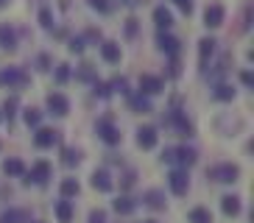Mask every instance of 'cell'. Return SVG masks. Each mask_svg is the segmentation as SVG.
Returning <instances> with one entry per match:
<instances>
[{
  "label": "cell",
  "instance_id": "7402d4cb",
  "mask_svg": "<svg viewBox=\"0 0 254 223\" xmlns=\"http://www.w3.org/2000/svg\"><path fill=\"white\" fill-rule=\"evenodd\" d=\"M134 207H137V204L128 198V195H120V198L112 204V209L118 212V215H131V212H134Z\"/></svg>",
  "mask_w": 254,
  "mask_h": 223
},
{
  "label": "cell",
  "instance_id": "5b68a950",
  "mask_svg": "<svg viewBox=\"0 0 254 223\" xmlns=\"http://www.w3.org/2000/svg\"><path fill=\"white\" fill-rule=\"evenodd\" d=\"M168 184H171L173 195H187V190H190V176H187V170L176 167V170H171V176H168Z\"/></svg>",
  "mask_w": 254,
  "mask_h": 223
},
{
  "label": "cell",
  "instance_id": "bcb514c9",
  "mask_svg": "<svg viewBox=\"0 0 254 223\" xmlns=\"http://www.w3.org/2000/svg\"><path fill=\"white\" fill-rule=\"evenodd\" d=\"M0 120H3V114H0Z\"/></svg>",
  "mask_w": 254,
  "mask_h": 223
},
{
  "label": "cell",
  "instance_id": "cb8c5ba5",
  "mask_svg": "<svg viewBox=\"0 0 254 223\" xmlns=\"http://www.w3.org/2000/svg\"><path fill=\"white\" fill-rule=\"evenodd\" d=\"M3 173H6V176H23L25 173L23 159H6V162H3Z\"/></svg>",
  "mask_w": 254,
  "mask_h": 223
},
{
  "label": "cell",
  "instance_id": "ab89813d",
  "mask_svg": "<svg viewBox=\"0 0 254 223\" xmlns=\"http://www.w3.org/2000/svg\"><path fill=\"white\" fill-rule=\"evenodd\" d=\"M173 3H176L185 14H190V11H193V0H173Z\"/></svg>",
  "mask_w": 254,
  "mask_h": 223
},
{
  "label": "cell",
  "instance_id": "5bb4252c",
  "mask_svg": "<svg viewBox=\"0 0 254 223\" xmlns=\"http://www.w3.org/2000/svg\"><path fill=\"white\" fill-rule=\"evenodd\" d=\"M157 42H159V51L168 53V56H176V53H179V39L171 37V34H159Z\"/></svg>",
  "mask_w": 254,
  "mask_h": 223
},
{
  "label": "cell",
  "instance_id": "83f0119b",
  "mask_svg": "<svg viewBox=\"0 0 254 223\" xmlns=\"http://www.w3.org/2000/svg\"><path fill=\"white\" fill-rule=\"evenodd\" d=\"M78 190H81V187H78L75 178H64V181H62V198H75Z\"/></svg>",
  "mask_w": 254,
  "mask_h": 223
},
{
  "label": "cell",
  "instance_id": "ba28073f",
  "mask_svg": "<svg viewBox=\"0 0 254 223\" xmlns=\"http://www.w3.org/2000/svg\"><path fill=\"white\" fill-rule=\"evenodd\" d=\"M157 142H159V134H157V128H154V126L137 128V145H140L142 151H151Z\"/></svg>",
  "mask_w": 254,
  "mask_h": 223
},
{
  "label": "cell",
  "instance_id": "277c9868",
  "mask_svg": "<svg viewBox=\"0 0 254 223\" xmlns=\"http://www.w3.org/2000/svg\"><path fill=\"white\" fill-rule=\"evenodd\" d=\"M28 84V75L20 70V67H6L0 70V87H25Z\"/></svg>",
  "mask_w": 254,
  "mask_h": 223
},
{
  "label": "cell",
  "instance_id": "7a4b0ae2",
  "mask_svg": "<svg viewBox=\"0 0 254 223\" xmlns=\"http://www.w3.org/2000/svg\"><path fill=\"white\" fill-rule=\"evenodd\" d=\"M207 176L212 178V181H218V184H232V181H238L240 178V167L238 165H232V162L215 165V167H209L207 170Z\"/></svg>",
  "mask_w": 254,
  "mask_h": 223
},
{
  "label": "cell",
  "instance_id": "60d3db41",
  "mask_svg": "<svg viewBox=\"0 0 254 223\" xmlns=\"http://www.w3.org/2000/svg\"><path fill=\"white\" fill-rule=\"evenodd\" d=\"M84 51V39H70V53H81Z\"/></svg>",
  "mask_w": 254,
  "mask_h": 223
},
{
  "label": "cell",
  "instance_id": "836d02e7",
  "mask_svg": "<svg viewBox=\"0 0 254 223\" xmlns=\"http://www.w3.org/2000/svg\"><path fill=\"white\" fill-rule=\"evenodd\" d=\"M39 22H42V28H53V14H51V8H42V11H39Z\"/></svg>",
  "mask_w": 254,
  "mask_h": 223
},
{
  "label": "cell",
  "instance_id": "e0dca14e",
  "mask_svg": "<svg viewBox=\"0 0 254 223\" xmlns=\"http://www.w3.org/2000/svg\"><path fill=\"white\" fill-rule=\"evenodd\" d=\"M154 22H157V28H165V31H168V28L173 25V14H171L165 6H157V8H154Z\"/></svg>",
  "mask_w": 254,
  "mask_h": 223
},
{
  "label": "cell",
  "instance_id": "9c48e42d",
  "mask_svg": "<svg viewBox=\"0 0 254 223\" xmlns=\"http://www.w3.org/2000/svg\"><path fill=\"white\" fill-rule=\"evenodd\" d=\"M48 109H51V114H56V117H64L70 112V101L62 92H51L48 95Z\"/></svg>",
  "mask_w": 254,
  "mask_h": 223
},
{
  "label": "cell",
  "instance_id": "7c38bea8",
  "mask_svg": "<svg viewBox=\"0 0 254 223\" xmlns=\"http://www.w3.org/2000/svg\"><path fill=\"white\" fill-rule=\"evenodd\" d=\"M90 184H92V190H98V193H112V176H109V173H106V170H95V173H92V181H90Z\"/></svg>",
  "mask_w": 254,
  "mask_h": 223
},
{
  "label": "cell",
  "instance_id": "30bf717a",
  "mask_svg": "<svg viewBox=\"0 0 254 223\" xmlns=\"http://www.w3.org/2000/svg\"><path fill=\"white\" fill-rule=\"evenodd\" d=\"M59 142V131L56 128H39L37 134H34V145L37 148H53Z\"/></svg>",
  "mask_w": 254,
  "mask_h": 223
},
{
  "label": "cell",
  "instance_id": "3957f363",
  "mask_svg": "<svg viewBox=\"0 0 254 223\" xmlns=\"http://www.w3.org/2000/svg\"><path fill=\"white\" fill-rule=\"evenodd\" d=\"M95 131H98V137H101L106 145H118V142H120V131L115 128V123H112L109 117H101V120H98V123H95Z\"/></svg>",
  "mask_w": 254,
  "mask_h": 223
},
{
  "label": "cell",
  "instance_id": "52a82bcc",
  "mask_svg": "<svg viewBox=\"0 0 254 223\" xmlns=\"http://www.w3.org/2000/svg\"><path fill=\"white\" fill-rule=\"evenodd\" d=\"M224 17H226V11L221 3H212V6L204 8V25L207 28H221L224 25Z\"/></svg>",
  "mask_w": 254,
  "mask_h": 223
},
{
  "label": "cell",
  "instance_id": "74e56055",
  "mask_svg": "<svg viewBox=\"0 0 254 223\" xmlns=\"http://www.w3.org/2000/svg\"><path fill=\"white\" fill-rule=\"evenodd\" d=\"M90 223H106V212H104V209H92V212H90Z\"/></svg>",
  "mask_w": 254,
  "mask_h": 223
},
{
  "label": "cell",
  "instance_id": "b9f144b4",
  "mask_svg": "<svg viewBox=\"0 0 254 223\" xmlns=\"http://www.w3.org/2000/svg\"><path fill=\"white\" fill-rule=\"evenodd\" d=\"M134 34H137V20L131 17V20L126 22V37H134Z\"/></svg>",
  "mask_w": 254,
  "mask_h": 223
},
{
  "label": "cell",
  "instance_id": "ffe728a7",
  "mask_svg": "<svg viewBox=\"0 0 254 223\" xmlns=\"http://www.w3.org/2000/svg\"><path fill=\"white\" fill-rule=\"evenodd\" d=\"M0 223H28V212L25 209H6L0 215Z\"/></svg>",
  "mask_w": 254,
  "mask_h": 223
},
{
  "label": "cell",
  "instance_id": "ac0fdd59",
  "mask_svg": "<svg viewBox=\"0 0 254 223\" xmlns=\"http://www.w3.org/2000/svg\"><path fill=\"white\" fill-rule=\"evenodd\" d=\"M215 39H201V42H198V53H201V70H207V61H209V56H212V53H215Z\"/></svg>",
  "mask_w": 254,
  "mask_h": 223
},
{
  "label": "cell",
  "instance_id": "d590c367",
  "mask_svg": "<svg viewBox=\"0 0 254 223\" xmlns=\"http://www.w3.org/2000/svg\"><path fill=\"white\" fill-rule=\"evenodd\" d=\"M95 95H98V98H109V95H112V89H109V84L95 81Z\"/></svg>",
  "mask_w": 254,
  "mask_h": 223
},
{
  "label": "cell",
  "instance_id": "4dcf8cb0",
  "mask_svg": "<svg viewBox=\"0 0 254 223\" xmlns=\"http://www.w3.org/2000/svg\"><path fill=\"white\" fill-rule=\"evenodd\" d=\"M131 109H137V112H151V104H148V98H142V95H137V98H131Z\"/></svg>",
  "mask_w": 254,
  "mask_h": 223
},
{
  "label": "cell",
  "instance_id": "4316f807",
  "mask_svg": "<svg viewBox=\"0 0 254 223\" xmlns=\"http://www.w3.org/2000/svg\"><path fill=\"white\" fill-rule=\"evenodd\" d=\"M62 162L67 165V167H75V165L81 162V151L78 148H64L62 151Z\"/></svg>",
  "mask_w": 254,
  "mask_h": 223
},
{
  "label": "cell",
  "instance_id": "7dc6e473",
  "mask_svg": "<svg viewBox=\"0 0 254 223\" xmlns=\"http://www.w3.org/2000/svg\"><path fill=\"white\" fill-rule=\"evenodd\" d=\"M34 223H39V221H34Z\"/></svg>",
  "mask_w": 254,
  "mask_h": 223
},
{
  "label": "cell",
  "instance_id": "d6a6232c",
  "mask_svg": "<svg viewBox=\"0 0 254 223\" xmlns=\"http://www.w3.org/2000/svg\"><path fill=\"white\" fill-rule=\"evenodd\" d=\"M70 78V64H59L56 67V84H64Z\"/></svg>",
  "mask_w": 254,
  "mask_h": 223
},
{
  "label": "cell",
  "instance_id": "7bdbcfd3",
  "mask_svg": "<svg viewBox=\"0 0 254 223\" xmlns=\"http://www.w3.org/2000/svg\"><path fill=\"white\" fill-rule=\"evenodd\" d=\"M240 78H243V84H246V87H252V84H254L252 73H243V75H240Z\"/></svg>",
  "mask_w": 254,
  "mask_h": 223
},
{
  "label": "cell",
  "instance_id": "d4e9b609",
  "mask_svg": "<svg viewBox=\"0 0 254 223\" xmlns=\"http://www.w3.org/2000/svg\"><path fill=\"white\" fill-rule=\"evenodd\" d=\"M23 120H25V126L28 128H37L39 123H42V112L34 109V106H28V109H23Z\"/></svg>",
  "mask_w": 254,
  "mask_h": 223
},
{
  "label": "cell",
  "instance_id": "e575fe53",
  "mask_svg": "<svg viewBox=\"0 0 254 223\" xmlns=\"http://www.w3.org/2000/svg\"><path fill=\"white\" fill-rule=\"evenodd\" d=\"M109 89H118L120 95H128V84H126V78H115V81L109 84Z\"/></svg>",
  "mask_w": 254,
  "mask_h": 223
},
{
  "label": "cell",
  "instance_id": "2e32d148",
  "mask_svg": "<svg viewBox=\"0 0 254 223\" xmlns=\"http://www.w3.org/2000/svg\"><path fill=\"white\" fill-rule=\"evenodd\" d=\"M101 56H104V61H109V64H118L120 61V45L118 42H104L101 45Z\"/></svg>",
  "mask_w": 254,
  "mask_h": 223
},
{
  "label": "cell",
  "instance_id": "f1b7e54d",
  "mask_svg": "<svg viewBox=\"0 0 254 223\" xmlns=\"http://www.w3.org/2000/svg\"><path fill=\"white\" fill-rule=\"evenodd\" d=\"M212 95H215V101H232L235 98V87L232 84H218Z\"/></svg>",
  "mask_w": 254,
  "mask_h": 223
},
{
  "label": "cell",
  "instance_id": "8992f818",
  "mask_svg": "<svg viewBox=\"0 0 254 223\" xmlns=\"http://www.w3.org/2000/svg\"><path fill=\"white\" fill-rule=\"evenodd\" d=\"M51 176H53V167L42 159V162H37L34 167H31V173H28V181L31 184H37V187H45L48 181H51Z\"/></svg>",
  "mask_w": 254,
  "mask_h": 223
},
{
  "label": "cell",
  "instance_id": "6da1fadb",
  "mask_svg": "<svg viewBox=\"0 0 254 223\" xmlns=\"http://www.w3.org/2000/svg\"><path fill=\"white\" fill-rule=\"evenodd\" d=\"M162 159L168 165H179L182 170H187L190 165H195V159H198V154H195L193 148H168L162 154Z\"/></svg>",
  "mask_w": 254,
  "mask_h": 223
},
{
  "label": "cell",
  "instance_id": "ee69618b",
  "mask_svg": "<svg viewBox=\"0 0 254 223\" xmlns=\"http://www.w3.org/2000/svg\"><path fill=\"white\" fill-rule=\"evenodd\" d=\"M6 3H8V0H0V8H6Z\"/></svg>",
  "mask_w": 254,
  "mask_h": 223
},
{
  "label": "cell",
  "instance_id": "44dd1931",
  "mask_svg": "<svg viewBox=\"0 0 254 223\" xmlns=\"http://www.w3.org/2000/svg\"><path fill=\"white\" fill-rule=\"evenodd\" d=\"M142 201L151 209H165V193H159V190H148V193L142 195Z\"/></svg>",
  "mask_w": 254,
  "mask_h": 223
},
{
  "label": "cell",
  "instance_id": "9a60e30c",
  "mask_svg": "<svg viewBox=\"0 0 254 223\" xmlns=\"http://www.w3.org/2000/svg\"><path fill=\"white\" fill-rule=\"evenodd\" d=\"M221 209H224L226 218L240 215V198L238 195H224V198H221Z\"/></svg>",
  "mask_w": 254,
  "mask_h": 223
},
{
  "label": "cell",
  "instance_id": "8d00e7d4",
  "mask_svg": "<svg viewBox=\"0 0 254 223\" xmlns=\"http://www.w3.org/2000/svg\"><path fill=\"white\" fill-rule=\"evenodd\" d=\"M37 70H39V73H48V70H51V56H45V53H42V56H39V59H37Z\"/></svg>",
  "mask_w": 254,
  "mask_h": 223
},
{
  "label": "cell",
  "instance_id": "f35d334b",
  "mask_svg": "<svg viewBox=\"0 0 254 223\" xmlns=\"http://www.w3.org/2000/svg\"><path fill=\"white\" fill-rule=\"evenodd\" d=\"M134 178H137V173H134V170H128L126 176H123V181H120V187H123V190H128V187L134 184Z\"/></svg>",
  "mask_w": 254,
  "mask_h": 223
},
{
  "label": "cell",
  "instance_id": "484cf974",
  "mask_svg": "<svg viewBox=\"0 0 254 223\" xmlns=\"http://www.w3.org/2000/svg\"><path fill=\"white\" fill-rule=\"evenodd\" d=\"M173 123H176V128H179L182 137H190V134H193V126L187 123V117L182 114V112H173Z\"/></svg>",
  "mask_w": 254,
  "mask_h": 223
},
{
  "label": "cell",
  "instance_id": "8fae6325",
  "mask_svg": "<svg viewBox=\"0 0 254 223\" xmlns=\"http://www.w3.org/2000/svg\"><path fill=\"white\" fill-rule=\"evenodd\" d=\"M162 78L159 75H140V95H157V92H162Z\"/></svg>",
  "mask_w": 254,
  "mask_h": 223
},
{
  "label": "cell",
  "instance_id": "603a6c76",
  "mask_svg": "<svg viewBox=\"0 0 254 223\" xmlns=\"http://www.w3.org/2000/svg\"><path fill=\"white\" fill-rule=\"evenodd\" d=\"M187 221H190V223H212V212L204 209V207H195V209H190Z\"/></svg>",
  "mask_w": 254,
  "mask_h": 223
},
{
  "label": "cell",
  "instance_id": "4fadbf2b",
  "mask_svg": "<svg viewBox=\"0 0 254 223\" xmlns=\"http://www.w3.org/2000/svg\"><path fill=\"white\" fill-rule=\"evenodd\" d=\"M0 48H3V51H8V53L17 51V34H14V28L0 25Z\"/></svg>",
  "mask_w": 254,
  "mask_h": 223
},
{
  "label": "cell",
  "instance_id": "1f68e13d",
  "mask_svg": "<svg viewBox=\"0 0 254 223\" xmlns=\"http://www.w3.org/2000/svg\"><path fill=\"white\" fill-rule=\"evenodd\" d=\"M95 11H101V14H106V11H112V3L109 0H87Z\"/></svg>",
  "mask_w": 254,
  "mask_h": 223
},
{
  "label": "cell",
  "instance_id": "f546056e",
  "mask_svg": "<svg viewBox=\"0 0 254 223\" xmlns=\"http://www.w3.org/2000/svg\"><path fill=\"white\" fill-rule=\"evenodd\" d=\"M14 114H17V98H8L6 104H3V117L11 123V120H14Z\"/></svg>",
  "mask_w": 254,
  "mask_h": 223
},
{
  "label": "cell",
  "instance_id": "d6986e66",
  "mask_svg": "<svg viewBox=\"0 0 254 223\" xmlns=\"http://www.w3.org/2000/svg\"><path fill=\"white\" fill-rule=\"evenodd\" d=\"M73 215H75V209L70 201H59L56 204V218H59V223H73Z\"/></svg>",
  "mask_w": 254,
  "mask_h": 223
},
{
  "label": "cell",
  "instance_id": "f6af8a7d",
  "mask_svg": "<svg viewBox=\"0 0 254 223\" xmlns=\"http://www.w3.org/2000/svg\"><path fill=\"white\" fill-rule=\"evenodd\" d=\"M142 223H157V221H142Z\"/></svg>",
  "mask_w": 254,
  "mask_h": 223
}]
</instances>
